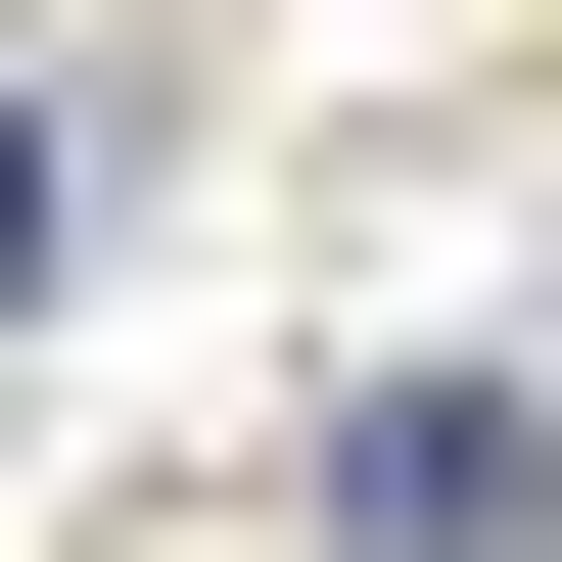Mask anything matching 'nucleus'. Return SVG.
<instances>
[{
  "instance_id": "2",
  "label": "nucleus",
  "mask_w": 562,
  "mask_h": 562,
  "mask_svg": "<svg viewBox=\"0 0 562 562\" xmlns=\"http://www.w3.org/2000/svg\"><path fill=\"white\" fill-rule=\"evenodd\" d=\"M0 281H47V94H0Z\"/></svg>"
},
{
  "instance_id": "1",
  "label": "nucleus",
  "mask_w": 562,
  "mask_h": 562,
  "mask_svg": "<svg viewBox=\"0 0 562 562\" xmlns=\"http://www.w3.org/2000/svg\"><path fill=\"white\" fill-rule=\"evenodd\" d=\"M328 516H375V562H516V516H562V422H516V375H375V422H328Z\"/></svg>"
}]
</instances>
